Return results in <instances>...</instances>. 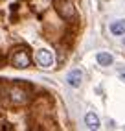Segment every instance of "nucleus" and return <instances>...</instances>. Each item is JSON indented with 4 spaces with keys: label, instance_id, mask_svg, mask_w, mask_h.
Wrapping results in <instances>:
<instances>
[{
    "label": "nucleus",
    "instance_id": "obj_7",
    "mask_svg": "<svg viewBox=\"0 0 125 131\" xmlns=\"http://www.w3.org/2000/svg\"><path fill=\"white\" fill-rule=\"evenodd\" d=\"M96 59H97V63L101 67H110L114 63V57L109 54V52H99V54L96 56Z\"/></svg>",
    "mask_w": 125,
    "mask_h": 131
},
{
    "label": "nucleus",
    "instance_id": "obj_4",
    "mask_svg": "<svg viewBox=\"0 0 125 131\" xmlns=\"http://www.w3.org/2000/svg\"><path fill=\"white\" fill-rule=\"evenodd\" d=\"M35 59H37V63L42 68H50L53 65V54H52L50 50H46V48H41L37 52V56H35Z\"/></svg>",
    "mask_w": 125,
    "mask_h": 131
},
{
    "label": "nucleus",
    "instance_id": "obj_6",
    "mask_svg": "<svg viewBox=\"0 0 125 131\" xmlns=\"http://www.w3.org/2000/svg\"><path fill=\"white\" fill-rule=\"evenodd\" d=\"M85 124L88 129H97L99 127V118H97L96 113H86L85 115Z\"/></svg>",
    "mask_w": 125,
    "mask_h": 131
},
{
    "label": "nucleus",
    "instance_id": "obj_8",
    "mask_svg": "<svg viewBox=\"0 0 125 131\" xmlns=\"http://www.w3.org/2000/svg\"><path fill=\"white\" fill-rule=\"evenodd\" d=\"M110 33L112 35H123L125 33V20H114L110 24Z\"/></svg>",
    "mask_w": 125,
    "mask_h": 131
},
{
    "label": "nucleus",
    "instance_id": "obj_1",
    "mask_svg": "<svg viewBox=\"0 0 125 131\" xmlns=\"http://www.w3.org/2000/svg\"><path fill=\"white\" fill-rule=\"evenodd\" d=\"M30 63H31V59H30V56H28V52H26V50L19 48V50L13 52V56H11V65H13L15 68H28Z\"/></svg>",
    "mask_w": 125,
    "mask_h": 131
},
{
    "label": "nucleus",
    "instance_id": "obj_9",
    "mask_svg": "<svg viewBox=\"0 0 125 131\" xmlns=\"http://www.w3.org/2000/svg\"><path fill=\"white\" fill-rule=\"evenodd\" d=\"M118 76L121 78V81H125V67H123V68H120V70H118Z\"/></svg>",
    "mask_w": 125,
    "mask_h": 131
},
{
    "label": "nucleus",
    "instance_id": "obj_3",
    "mask_svg": "<svg viewBox=\"0 0 125 131\" xmlns=\"http://www.w3.org/2000/svg\"><path fill=\"white\" fill-rule=\"evenodd\" d=\"M7 94H9V100L15 103V105H22V103L28 102V92L20 87H9L7 89Z\"/></svg>",
    "mask_w": 125,
    "mask_h": 131
},
{
    "label": "nucleus",
    "instance_id": "obj_2",
    "mask_svg": "<svg viewBox=\"0 0 125 131\" xmlns=\"http://www.w3.org/2000/svg\"><path fill=\"white\" fill-rule=\"evenodd\" d=\"M57 11H59V15L62 19H66V20L76 17V7L72 4V0H61V2H57Z\"/></svg>",
    "mask_w": 125,
    "mask_h": 131
},
{
    "label": "nucleus",
    "instance_id": "obj_5",
    "mask_svg": "<svg viewBox=\"0 0 125 131\" xmlns=\"http://www.w3.org/2000/svg\"><path fill=\"white\" fill-rule=\"evenodd\" d=\"M66 81H68V85H70V87L77 89V87L81 85V81H83V72H81V70H77V68H74L72 72H68Z\"/></svg>",
    "mask_w": 125,
    "mask_h": 131
}]
</instances>
